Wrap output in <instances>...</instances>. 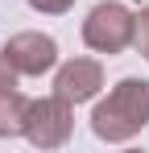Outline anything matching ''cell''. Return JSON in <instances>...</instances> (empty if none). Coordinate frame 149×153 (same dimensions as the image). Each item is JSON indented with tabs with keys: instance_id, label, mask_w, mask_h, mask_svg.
<instances>
[{
	"instance_id": "6da1fadb",
	"label": "cell",
	"mask_w": 149,
	"mask_h": 153,
	"mask_svg": "<svg viewBox=\"0 0 149 153\" xmlns=\"http://www.w3.org/2000/svg\"><path fill=\"white\" fill-rule=\"evenodd\" d=\"M141 128H149V79L128 75L120 79L91 112V132L108 145L133 141Z\"/></svg>"
},
{
	"instance_id": "7a4b0ae2",
	"label": "cell",
	"mask_w": 149,
	"mask_h": 153,
	"mask_svg": "<svg viewBox=\"0 0 149 153\" xmlns=\"http://www.w3.org/2000/svg\"><path fill=\"white\" fill-rule=\"evenodd\" d=\"M137 37V13H128L116 0H104L83 21V42L95 54H124Z\"/></svg>"
},
{
	"instance_id": "3957f363",
	"label": "cell",
	"mask_w": 149,
	"mask_h": 153,
	"mask_svg": "<svg viewBox=\"0 0 149 153\" xmlns=\"http://www.w3.org/2000/svg\"><path fill=\"white\" fill-rule=\"evenodd\" d=\"M74 132V112L62 95H42V100H29L25 112V137L29 145L37 149H62Z\"/></svg>"
},
{
	"instance_id": "277c9868",
	"label": "cell",
	"mask_w": 149,
	"mask_h": 153,
	"mask_svg": "<svg viewBox=\"0 0 149 153\" xmlns=\"http://www.w3.org/2000/svg\"><path fill=\"white\" fill-rule=\"evenodd\" d=\"M4 58L17 66V75H46L58 66V42L50 33H37V29H25V33H13L4 42Z\"/></svg>"
},
{
	"instance_id": "5b68a950",
	"label": "cell",
	"mask_w": 149,
	"mask_h": 153,
	"mask_svg": "<svg viewBox=\"0 0 149 153\" xmlns=\"http://www.w3.org/2000/svg\"><path fill=\"white\" fill-rule=\"evenodd\" d=\"M99 87H104V66H99L95 58H71V62H62L58 75H54V95H62L71 108L95 100Z\"/></svg>"
},
{
	"instance_id": "8992f818",
	"label": "cell",
	"mask_w": 149,
	"mask_h": 153,
	"mask_svg": "<svg viewBox=\"0 0 149 153\" xmlns=\"http://www.w3.org/2000/svg\"><path fill=\"white\" fill-rule=\"evenodd\" d=\"M25 112H29V100L21 91H0V137H25Z\"/></svg>"
},
{
	"instance_id": "52a82bcc",
	"label": "cell",
	"mask_w": 149,
	"mask_h": 153,
	"mask_svg": "<svg viewBox=\"0 0 149 153\" xmlns=\"http://www.w3.org/2000/svg\"><path fill=\"white\" fill-rule=\"evenodd\" d=\"M133 46L141 50V58L149 62V4L137 13V37H133Z\"/></svg>"
},
{
	"instance_id": "ba28073f",
	"label": "cell",
	"mask_w": 149,
	"mask_h": 153,
	"mask_svg": "<svg viewBox=\"0 0 149 153\" xmlns=\"http://www.w3.org/2000/svg\"><path fill=\"white\" fill-rule=\"evenodd\" d=\"M29 8L33 13H46V17H62V13L74 8V0H29Z\"/></svg>"
},
{
	"instance_id": "9c48e42d",
	"label": "cell",
	"mask_w": 149,
	"mask_h": 153,
	"mask_svg": "<svg viewBox=\"0 0 149 153\" xmlns=\"http://www.w3.org/2000/svg\"><path fill=\"white\" fill-rule=\"evenodd\" d=\"M17 66H13V62H8V58H4V50H0V91H13V87H17Z\"/></svg>"
}]
</instances>
